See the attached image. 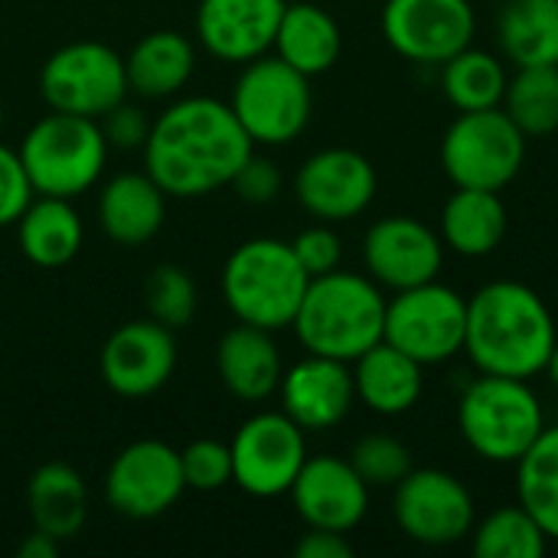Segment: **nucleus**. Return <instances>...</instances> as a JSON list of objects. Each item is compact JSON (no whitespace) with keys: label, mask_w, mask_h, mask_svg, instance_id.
Instances as JSON below:
<instances>
[{"label":"nucleus","mask_w":558,"mask_h":558,"mask_svg":"<svg viewBox=\"0 0 558 558\" xmlns=\"http://www.w3.org/2000/svg\"><path fill=\"white\" fill-rule=\"evenodd\" d=\"M0 128H3V101H0Z\"/></svg>","instance_id":"44"},{"label":"nucleus","mask_w":558,"mask_h":558,"mask_svg":"<svg viewBox=\"0 0 558 558\" xmlns=\"http://www.w3.org/2000/svg\"><path fill=\"white\" fill-rule=\"evenodd\" d=\"M311 275L301 268L291 242L281 239H248L222 265V301L235 320L281 330L291 327Z\"/></svg>","instance_id":"4"},{"label":"nucleus","mask_w":558,"mask_h":558,"mask_svg":"<svg viewBox=\"0 0 558 558\" xmlns=\"http://www.w3.org/2000/svg\"><path fill=\"white\" fill-rule=\"evenodd\" d=\"M33 183L16 150L0 144V226H16L23 209L33 203Z\"/></svg>","instance_id":"38"},{"label":"nucleus","mask_w":558,"mask_h":558,"mask_svg":"<svg viewBox=\"0 0 558 558\" xmlns=\"http://www.w3.org/2000/svg\"><path fill=\"white\" fill-rule=\"evenodd\" d=\"M497 36L517 69L558 65V0H507Z\"/></svg>","instance_id":"29"},{"label":"nucleus","mask_w":558,"mask_h":558,"mask_svg":"<svg viewBox=\"0 0 558 558\" xmlns=\"http://www.w3.org/2000/svg\"><path fill=\"white\" fill-rule=\"evenodd\" d=\"M36 196L72 199L92 190L108 160V141L95 118L49 111L16 147Z\"/></svg>","instance_id":"6"},{"label":"nucleus","mask_w":558,"mask_h":558,"mask_svg":"<svg viewBox=\"0 0 558 558\" xmlns=\"http://www.w3.org/2000/svg\"><path fill=\"white\" fill-rule=\"evenodd\" d=\"M229 108L255 144L281 147L301 137L314 111L311 78L278 56H258L242 65Z\"/></svg>","instance_id":"7"},{"label":"nucleus","mask_w":558,"mask_h":558,"mask_svg":"<svg viewBox=\"0 0 558 558\" xmlns=\"http://www.w3.org/2000/svg\"><path fill=\"white\" fill-rule=\"evenodd\" d=\"M186 490L180 451L157 438L131 441L114 454L105 474V500L128 520L163 517Z\"/></svg>","instance_id":"13"},{"label":"nucleus","mask_w":558,"mask_h":558,"mask_svg":"<svg viewBox=\"0 0 558 558\" xmlns=\"http://www.w3.org/2000/svg\"><path fill=\"white\" fill-rule=\"evenodd\" d=\"M59 539H52V536H46V533H39V530H33L20 546H16V556L20 558H56L59 556Z\"/></svg>","instance_id":"42"},{"label":"nucleus","mask_w":558,"mask_h":558,"mask_svg":"<svg viewBox=\"0 0 558 558\" xmlns=\"http://www.w3.org/2000/svg\"><path fill=\"white\" fill-rule=\"evenodd\" d=\"M556 317L523 281H490L468 301L464 353L487 376L533 379L556 350Z\"/></svg>","instance_id":"2"},{"label":"nucleus","mask_w":558,"mask_h":558,"mask_svg":"<svg viewBox=\"0 0 558 558\" xmlns=\"http://www.w3.org/2000/svg\"><path fill=\"white\" fill-rule=\"evenodd\" d=\"M422 363L409 353L396 350L392 343L379 340L363 356L353 360V389L356 402H363L376 415H405L418 405L425 376Z\"/></svg>","instance_id":"23"},{"label":"nucleus","mask_w":558,"mask_h":558,"mask_svg":"<svg viewBox=\"0 0 558 558\" xmlns=\"http://www.w3.org/2000/svg\"><path fill=\"white\" fill-rule=\"evenodd\" d=\"M507 226V203L494 190L458 186V193L441 209V242L464 258L490 255L504 242Z\"/></svg>","instance_id":"28"},{"label":"nucleus","mask_w":558,"mask_h":558,"mask_svg":"<svg viewBox=\"0 0 558 558\" xmlns=\"http://www.w3.org/2000/svg\"><path fill=\"white\" fill-rule=\"evenodd\" d=\"M85 229L72 199L62 196H33V203L16 219V242L26 262L36 268H62L82 248Z\"/></svg>","instance_id":"26"},{"label":"nucleus","mask_w":558,"mask_h":558,"mask_svg":"<svg viewBox=\"0 0 558 558\" xmlns=\"http://www.w3.org/2000/svg\"><path fill=\"white\" fill-rule=\"evenodd\" d=\"M124 56L95 39H78L56 49L39 69V95L49 111L101 118L128 95Z\"/></svg>","instance_id":"10"},{"label":"nucleus","mask_w":558,"mask_h":558,"mask_svg":"<svg viewBox=\"0 0 558 558\" xmlns=\"http://www.w3.org/2000/svg\"><path fill=\"white\" fill-rule=\"evenodd\" d=\"M98 124H101V134H105L108 147H118V150H134V147H141V150H144L154 121H147V114H144L137 105L118 101L114 108H108V111L98 118Z\"/></svg>","instance_id":"39"},{"label":"nucleus","mask_w":558,"mask_h":558,"mask_svg":"<svg viewBox=\"0 0 558 558\" xmlns=\"http://www.w3.org/2000/svg\"><path fill=\"white\" fill-rule=\"evenodd\" d=\"M288 0H199L196 36L219 62H252L275 46Z\"/></svg>","instance_id":"19"},{"label":"nucleus","mask_w":558,"mask_h":558,"mask_svg":"<svg viewBox=\"0 0 558 558\" xmlns=\"http://www.w3.org/2000/svg\"><path fill=\"white\" fill-rule=\"evenodd\" d=\"M464 330L468 301L438 278L396 291V298L386 301L383 340L409 353L422 366H438L458 356L464 350Z\"/></svg>","instance_id":"9"},{"label":"nucleus","mask_w":558,"mask_h":558,"mask_svg":"<svg viewBox=\"0 0 558 558\" xmlns=\"http://www.w3.org/2000/svg\"><path fill=\"white\" fill-rule=\"evenodd\" d=\"M298 558H353V546L347 543V533L333 530H311L294 546Z\"/></svg>","instance_id":"41"},{"label":"nucleus","mask_w":558,"mask_h":558,"mask_svg":"<svg viewBox=\"0 0 558 558\" xmlns=\"http://www.w3.org/2000/svg\"><path fill=\"white\" fill-rule=\"evenodd\" d=\"M255 154L229 101L190 95L157 114L144 144V170L167 196L196 199L235 180Z\"/></svg>","instance_id":"1"},{"label":"nucleus","mask_w":558,"mask_h":558,"mask_svg":"<svg viewBox=\"0 0 558 558\" xmlns=\"http://www.w3.org/2000/svg\"><path fill=\"white\" fill-rule=\"evenodd\" d=\"M471 549L477 558H543L549 536L530 517L526 507H500L471 530Z\"/></svg>","instance_id":"33"},{"label":"nucleus","mask_w":558,"mask_h":558,"mask_svg":"<svg viewBox=\"0 0 558 558\" xmlns=\"http://www.w3.org/2000/svg\"><path fill=\"white\" fill-rule=\"evenodd\" d=\"M504 111L526 137L558 131V65H520L507 82Z\"/></svg>","instance_id":"32"},{"label":"nucleus","mask_w":558,"mask_h":558,"mask_svg":"<svg viewBox=\"0 0 558 558\" xmlns=\"http://www.w3.org/2000/svg\"><path fill=\"white\" fill-rule=\"evenodd\" d=\"M526 160V134L504 108L461 111L441 141V167L454 186L507 190Z\"/></svg>","instance_id":"8"},{"label":"nucleus","mask_w":558,"mask_h":558,"mask_svg":"<svg viewBox=\"0 0 558 558\" xmlns=\"http://www.w3.org/2000/svg\"><path fill=\"white\" fill-rule=\"evenodd\" d=\"M458 428L468 448L490 464H517L546 428V412L530 379H474L458 402Z\"/></svg>","instance_id":"5"},{"label":"nucleus","mask_w":558,"mask_h":558,"mask_svg":"<svg viewBox=\"0 0 558 558\" xmlns=\"http://www.w3.org/2000/svg\"><path fill=\"white\" fill-rule=\"evenodd\" d=\"M278 396L281 412L304 432H327L340 425L356 402L353 369L343 360L307 353L291 369H284Z\"/></svg>","instance_id":"20"},{"label":"nucleus","mask_w":558,"mask_h":558,"mask_svg":"<svg viewBox=\"0 0 558 558\" xmlns=\"http://www.w3.org/2000/svg\"><path fill=\"white\" fill-rule=\"evenodd\" d=\"M229 186H235V193H239L245 203L262 206V203H271V199L281 193V170L275 167V160L255 157V154H252V157L242 163V170L235 173V180H232Z\"/></svg>","instance_id":"40"},{"label":"nucleus","mask_w":558,"mask_h":558,"mask_svg":"<svg viewBox=\"0 0 558 558\" xmlns=\"http://www.w3.org/2000/svg\"><path fill=\"white\" fill-rule=\"evenodd\" d=\"M291 327L307 353L353 363L383 340L386 298L369 275L337 268L311 278Z\"/></svg>","instance_id":"3"},{"label":"nucleus","mask_w":558,"mask_h":558,"mask_svg":"<svg viewBox=\"0 0 558 558\" xmlns=\"http://www.w3.org/2000/svg\"><path fill=\"white\" fill-rule=\"evenodd\" d=\"M199 304L196 281L180 265H154L144 281V307L147 317L163 324L167 330H183L193 324Z\"/></svg>","instance_id":"34"},{"label":"nucleus","mask_w":558,"mask_h":558,"mask_svg":"<svg viewBox=\"0 0 558 558\" xmlns=\"http://www.w3.org/2000/svg\"><path fill=\"white\" fill-rule=\"evenodd\" d=\"M196 69L193 43L177 29H154L141 36L124 56L128 88L141 98H170L186 88Z\"/></svg>","instance_id":"25"},{"label":"nucleus","mask_w":558,"mask_h":558,"mask_svg":"<svg viewBox=\"0 0 558 558\" xmlns=\"http://www.w3.org/2000/svg\"><path fill=\"white\" fill-rule=\"evenodd\" d=\"M291 500L298 517L311 530L350 533L363 523L369 510V484L343 458H307L298 481L291 484Z\"/></svg>","instance_id":"18"},{"label":"nucleus","mask_w":558,"mask_h":558,"mask_svg":"<svg viewBox=\"0 0 558 558\" xmlns=\"http://www.w3.org/2000/svg\"><path fill=\"white\" fill-rule=\"evenodd\" d=\"M229 451L232 484L258 500L288 494L307 461L304 428L284 412H258L245 418L229 441Z\"/></svg>","instance_id":"11"},{"label":"nucleus","mask_w":558,"mask_h":558,"mask_svg":"<svg viewBox=\"0 0 558 558\" xmlns=\"http://www.w3.org/2000/svg\"><path fill=\"white\" fill-rule=\"evenodd\" d=\"M363 265L379 288L405 291L441 275L445 242L415 216H386L373 222L363 239Z\"/></svg>","instance_id":"15"},{"label":"nucleus","mask_w":558,"mask_h":558,"mask_svg":"<svg viewBox=\"0 0 558 558\" xmlns=\"http://www.w3.org/2000/svg\"><path fill=\"white\" fill-rule=\"evenodd\" d=\"M26 510L33 530L65 543L78 536L88 520V487L72 464L49 461L36 468L26 484Z\"/></svg>","instance_id":"24"},{"label":"nucleus","mask_w":558,"mask_h":558,"mask_svg":"<svg viewBox=\"0 0 558 558\" xmlns=\"http://www.w3.org/2000/svg\"><path fill=\"white\" fill-rule=\"evenodd\" d=\"M275 56L304 72L307 78L333 69L343 49L337 20L317 3H288L275 36Z\"/></svg>","instance_id":"27"},{"label":"nucleus","mask_w":558,"mask_h":558,"mask_svg":"<svg viewBox=\"0 0 558 558\" xmlns=\"http://www.w3.org/2000/svg\"><path fill=\"white\" fill-rule=\"evenodd\" d=\"M180 468H183L186 490L216 494L232 484V451H229V445H222L216 438L190 441L180 451Z\"/></svg>","instance_id":"36"},{"label":"nucleus","mask_w":558,"mask_h":558,"mask_svg":"<svg viewBox=\"0 0 558 558\" xmlns=\"http://www.w3.org/2000/svg\"><path fill=\"white\" fill-rule=\"evenodd\" d=\"M98 226L124 248L147 245L167 219V193L147 170H131L111 177L98 193Z\"/></svg>","instance_id":"21"},{"label":"nucleus","mask_w":558,"mask_h":558,"mask_svg":"<svg viewBox=\"0 0 558 558\" xmlns=\"http://www.w3.org/2000/svg\"><path fill=\"white\" fill-rule=\"evenodd\" d=\"M216 369H219L226 392L235 396L239 402H262L275 396L284 376L281 350L271 330H262L242 320L222 333L216 347Z\"/></svg>","instance_id":"22"},{"label":"nucleus","mask_w":558,"mask_h":558,"mask_svg":"<svg viewBox=\"0 0 558 558\" xmlns=\"http://www.w3.org/2000/svg\"><path fill=\"white\" fill-rule=\"evenodd\" d=\"M392 517L412 543L432 549L468 539L477 523L471 490L454 474L435 468H422V471L412 468L396 484Z\"/></svg>","instance_id":"12"},{"label":"nucleus","mask_w":558,"mask_h":558,"mask_svg":"<svg viewBox=\"0 0 558 558\" xmlns=\"http://www.w3.org/2000/svg\"><path fill=\"white\" fill-rule=\"evenodd\" d=\"M98 369L105 386L121 399H147L160 392L177 369L173 330L150 317L121 324L105 340Z\"/></svg>","instance_id":"16"},{"label":"nucleus","mask_w":558,"mask_h":558,"mask_svg":"<svg viewBox=\"0 0 558 558\" xmlns=\"http://www.w3.org/2000/svg\"><path fill=\"white\" fill-rule=\"evenodd\" d=\"M477 33L471 0H386L383 36L409 62L445 65Z\"/></svg>","instance_id":"14"},{"label":"nucleus","mask_w":558,"mask_h":558,"mask_svg":"<svg viewBox=\"0 0 558 558\" xmlns=\"http://www.w3.org/2000/svg\"><path fill=\"white\" fill-rule=\"evenodd\" d=\"M546 373H549V383L556 386L558 392V343L556 350H553V356H549V363H546Z\"/></svg>","instance_id":"43"},{"label":"nucleus","mask_w":558,"mask_h":558,"mask_svg":"<svg viewBox=\"0 0 558 558\" xmlns=\"http://www.w3.org/2000/svg\"><path fill=\"white\" fill-rule=\"evenodd\" d=\"M369 487H396L412 471V451L392 435H366L347 458Z\"/></svg>","instance_id":"35"},{"label":"nucleus","mask_w":558,"mask_h":558,"mask_svg":"<svg viewBox=\"0 0 558 558\" xmlns=\"http://www.w3.org/2000/svg\"><path fill=\"white\" fill-rule=\"evenodd\" d=\"M507 65L484 49H461L441 65V88L445 98L458 111H484V108H500L507 95Z\"/></svg>","instance_id":"31"},{"label":"nucleus","mask_w":558,"mask_h":558,"mask_svg":"<svg viewBox=\"0 0 558 558\" xmlns=\"http://www.w3.org/2000/svg\"><path fill=\"white\" fill-rule=\"evenodd\" d=\"M517 497L549 543H558V425H546L517 461Z\"/></svg>","instance_id":"30"},{"label":"nucleus","mask_w":558,"mask_h":558,"mask_svg":"<svg viewBox=\"0 0 558 558\" xmlns=\"http://www.w3.org/2000/svg\"><path fill=\"white\" fill-rule=\"evenodd\" d=\"M301 268L317 278V275H327V271H337L340 268V258H343V242L340 235L320 222V226H307L304 232H298V239L291 242Z\"/></svg>","instance_id":"37"},{"label":"nucleus","mask_w":558,"mask_h":558,"mask_svg":"<svg viewBox=\"0 0 558 558\" xmlns=\"http://www.w3.org/2000/svg\"><path fill=\"white\" fill-rule=\"evenodd\" d=\"M376 167L350 147H324L311 154L298 177V203L320 222H347L369 209L376 196Z\"/></svg>","instance_id":"17"}]
</instances>
